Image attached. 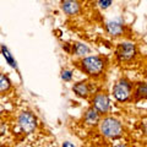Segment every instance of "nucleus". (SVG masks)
<instances>
[{"label": "nucleus", "mask_w": 147, "mask_h": 147, "mask_svg": "<svg viewBox=\"0 0 147 147\" xmlns=\"http://www.w3.org/2000/svg\"><path fill=\"white\" fill-rule=\"evenodd\" d=\"M113 96L119 102H125L131 96V84L126 79H120L113 87Z\"/></svg>", "instance_id": "3"}, {"label": "nucleus", "mask_w": 147, "mask_h": 147, "mask_svg": "<svg viewBox=\"0 0 147 147\" xmlns=\"http://www.w3.org/2000/svg\"><path fill=\"white\" fill-rule=\"evenodd\" d=\"M17 123L25 134H32L37 127V118L31 112H22L17 118Z\"/></svg>", "instance_id": "4"}, {"label": "nucleus", "mask_w": 147, "mask_h": 147, "mask_svg": "<svg viewBox=\"0 0 147 147\" xmlns=\"http://www.w3.org/2000/svg\"><path fill=\"white\" fill-rule=\"evenodd\" d=\"M135 98L136 99H146L147 98V84L139 82L135 88Z\"/></svg>", "instance_id": "11"}, {"label": "nucleus", "mask_w": 147, "mask_h": 147, "mask_svg": "<svg viewBox=\"0 0 147 147\" xmlns=\"http://www.w3.org/2000/svg\"><path fill=\"white\" fill-rule=\"evenodd\" d=\"M107 31H108L109 34H112V36H114V37L120 36L123 32H124L123 21L120 20V18H118V20L108 21V22H107Z\"/></svg>", "instance_id": "8"}, {"label": "nucleus", "mask_w": 147, "mask_h": 147, "mask_svg": "<svg viewBox=\"0 0 147 147\" xmlns=\"http://www.w3.org/2000/svg\"><path fill=\"white\" fill-rule=\"evenodd\" d=\"M82 71L86 72L91 77H98L102 75L105 69V59L99 55H92V57L84 58L80 61Z\"/></svg>", "instance_id": "1"}, {"label": "nucleus", "mask_w": 147, "mask_h": 147, "mask_svg": "<svg viewBox=\"0 0 147 147\" xmlns=\"http://www.w3.org/2000/svg\"><path fill=\"white\" fill-rule=\"evenodd\" d=\"M63 147H75V146H74V145L71 144V142L65 141V142H64V144H63Z\"/></svg>", "instance_id": "17"}, {"label": "nucleus", "mask_w": 147, "mask_h": 147, "mask_svg": "<svg viewBox=\"0 0 147 147\" xmlns=\"http://www.w3.org/2000/svg\"><path fill=\"white\" fill-rule=\"evenodd\" d=\"M61 79L64 81H70L72 79V74L70 70H63L61 71Z\"/></svg>", "instance_id": "15"}, {"label": "nucleus", "mask_w": 147, "mask_h": 147, "mask_svg": "<svg viewBox=\"0 0 147 147\" xmlns=\"http://www.w3.org/2000/svg\"><path fill=\"white\" fill-rule=\"evenodd\" d=\"M1 52H3V55H4V58H5L6 60H7V63L10 64V65H11L12 67H16V61H15V60H13V59H12L11 54L9 53V50L6 49V47H5V45H4V44L1 45Z\"/></svg>", "instance_id": "14"}, {"label": "nucleus", "mask_w": 147, "mask_h": 147, "mask_svg": "<svg viewBox=\"0 0 147 147\" xmlns=\"http://www.w3.org/2000/svg\"><path fill=\"white\" fill-rule=\"evenodd\" d=\"M61 9L66 15H76L80 11V3L77 0H63Z\"/></svg>", "instance_id": "7"}, {"label": "nucleus", "mask_w": 147, "mask_h": 147, "mask_svg": "<svg viewBox=\"0 0 147 147\" xmlns=\"http://www.w3.org/2000/svg\"><path fill=\"white\" fill-rule=\"evenodd\" d=\"M1 135H4V123H1Z\"/></svg>", "instance_id": "18"}, {"label": "nucleus", "mask_w": 147, "mask_h": 147, "mask_svg": "<svg viewBox=\"0 0 147 147\" xmlns=\"http://www.w3.org/2000/svg\"><path fill=\"white\" fill-rule=\"evenodd\" d=\"M112 3H113V0H99V1H98L99 6L102 7V9H107V7H109L110 5H112Z\"/></svg>", "instance_id": "16"}, {"label": "nucleus", "mask_w": 147, "mask_h": 147, "mask_svg": "<svg viewBox=\"0 0 147 147\" xmlns=\"http://www.w3.org/2000/svg\"><path fill=\"white\" fill-rule=\"evenodd\" d=\"M72 50L76 55H85L90 52V48L84 43H75L72 45Z\"/></svg>", "instance_id": "12"}, {"label": "nucleus", "mask_w": 147, "mask_h": 147, "mask_svg": "<svg viewBox=\"0 0 147 147\" xmlns=\"http://www.w3.org/2000/svg\"><path fill=\"white\" fill-rule=\"evenodd\" d=\"M10 86H11V82L9 80V77L1 74L0 75V90H1V92H6L10 88Z\"/></svg>", "instance_id": "13"}, {"label": "nucleus", "mask_w": 147, "mask_h": 147, "mask_svg": "<svg viewBox=\"0 0 147 147\" xmlns=\"http://www.w3.org/2000/svg\"><path fill=\"white\" fill-rule=\"evenodd\" d=\"M92 103H93V108L97 109L99 113H102V114L108 113L109 107H110V100H109L108 96L105 93H103V92L96 93Z\"/></svg>", "instance_id": "6"}, {"label": "nucleus", "mask_w": 147, "mask_h": 147, "mask_svg": "<svg viewBox=\"0 0 147 147\" xmlns=\"http://www.w3.org/2000/svg\"><path fill=\"white\" fill-rule=\"evenodd\" d=\"M85 121L88 125H96L99 121V112L93 107L88 108L85 113Z\"/></svg>", "instance_id": "10"}, {"label": "nucleus", "mask_w": 147, "mask_h": 147, "mask_svg": "<svg viewBox=\"0 0 147 147\" xmlns=\"http://www.w3.org/2000/svg\"><path fill=\"white\" fill-rule=\"evenodd\" d=\"M115 147H126V146H124V145H119V146H115Z\"/></svg>", "instance_id": "19"}, {"label": "nucleus", "mask_w": 147, "mask_h": 147, "mask_svg": "<svg viewBox=\"0 0 147 147\" xmlns=\"http://www.w3.org/2000/svg\"><path fill=\"white\" fill-rule=\"evenodd\" d=\"M100 132L105 136V137H109V139H117V137H120L123 134V125L118 120L115 118H112V117H108L103 119L100 121Z\"/></svg>", "instance_id": "2"}, {"label": "nucleus", "mask_w": 147, "mask_h": 147, "mask_svg": "<svg viewBox=\"0 0 147 147\" xmlns=\"http://www.w3.org/2000/svg\"><path fill=\"white\" fill-rule=\"evenodd\" d=\"M72 91L75 92L76 96H79V97L86 98L87 96L91 93L92 87L87 81H81V82H77V84H75L72 86Z\"/></svg>", "instance_id": "9"}, {"label": "nucleus", "mask_w": 147, "mask_h": 147, "mask_svg": "<svg viewBox=\"0 0 147 147\" xmlns=\"http://www.w3.org/2000/svg\"><path fill=\"white\" fill-rule=\"evenodd\" d=\"M117 59L119 61H129L136 55V47L131 42H121L118 44L115 50Z\"/></svg>", "instance_id": "5"}]
</instances>
